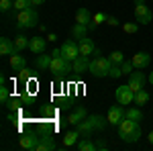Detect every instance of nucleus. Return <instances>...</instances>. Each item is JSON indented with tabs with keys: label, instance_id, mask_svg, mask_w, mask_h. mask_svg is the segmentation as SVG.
I'll return each instance as SVG.
<instances>
[{
	"label": "nucleus",
	"instance_id": "nucleus-1",
	"mask_svg": "<svg viewBox=\"0 0 153 151\" xmlns=\"http://www.w3.org/2000/svg\"><path fill=\"white\" fill-rule=\"evenodd\" d=\"M118 137L127 143H135L141 137V123L137 121H131V118H125L120 125H118Z\"/></svg>",
	"mask_w": 153,
	"mask_h": 151
},
{
	"label": "nucleus",
	"instance_id": "nucleus-2",
	"mask_svg": "<svg viewBox=\"0 0 153 151\" xmlns=\"http://www.w3.org/2000/svg\"><path fill=\"white\" fill-rule=\"evenodd\" d=\"M51 55H53V59H51L49 71H51L53 76H63V74H70V71H74V68H71V61H68V59L61 55V49H53V51H51Z\"/></svg>",
	"mask_w": 153,
	"mask_h": 151
},
{
	"label": "nucleus",
	"instance_id": "nucleus-3",
	"mask_svg": "<svg viewBox=\"0 0 153 151\" xmlns=\"http://www.w3.org/2000/svg\"><path fill=\"white\" fill-rule=\"evenodd\" d=\"M14 21H16V27L19 29H33V27H39V14L35 12V8H25V10H19L14 14Z\"/></svg>",
	"mask_w": 153,
	"mask_h": 151
},
{
	"label": "nucleus",
	"instance_id": "nucleus-4",
	"mask_svg": "<svg viewBox=\"0 0 153 151\" xmlns=\"http://www.w3.org/2000/svg\"><path fill=\"white\" fill-rule=\"evenodd\" d=\"M110 68H112L110 57H94L90 61L88 74L94 78H104V76H110Z\"/></svg>",
	"mask_w": 153,
	"mask_h": 151
},
{
	"label": "nucleus",
	"instance_id": "nucleus-5",
	"mask_svg": "<svg viewBox=\"0 0 153 151\" xmlns=\"http://www.w3.org/2000/svg\"><path fill=\"white\" fill-rule=\"evenodd\" d=\"M135 19L139 25H149L153 19V12L145 4V0H135Z\"/></svg>",
	"mask_w": 153,
	"mask_h": 151
},
{
	"label": "nucleus",
	"instance_id": "nucleus-6",
	"mask_svg": "<svg viewBox=\"0 0 153 151\" xmlns=\"http://www.w3.org/2000/svg\"><path fill=\"white\" fill-rule=\"evenodd\" d=\"M108 123L110 125H120L125 118H127V110H125V106L123 104H114V106H110V110H108Z\"/></svg>",
	"mask_w": 153,
	"mask_h": 151
},
{
	"label": "nucleus",
	"instance_id": "nucleus-7",
	"mask_svg": "<svg viewBox=\"0 0 153 151\" xmlns=\"http://www.w3.org/2000/svg\"><path fill=\"white\" fill-rule=\"evenodd\" d=\"M114 96H117V102H118V104H123V106H125V104H133V102H135V92L129 88V84H127V86H118Z\"/></svg>",
	"mask_w": 153,
	"mask_h": 151
},
{
	"label": "nucleus",
	"instance_id": "nucleus-8",
	"mask_svg": "<svg viewBox=\"0 0 153 151\" xmlns=\"http://www.w3.org/2000/svg\"><path fill=\"white\" fill-rule=\"evenodd\" d=\"M78 49H80V55H86V57H90V55H100V51H98V47L94 45V41L88 39V37H84V39L78 41Z\"/></svg>",
	"mask_w": 153,
	"mask_h": 151
},
{
	"label": "nucleus",
	"instance_id": "nucleus-9",
	"mask_svg": "<svg viewBox=\"0 0 153 151\" xmlns=\"http://www.w3.org/2000/svg\"><path fill=\"white\" fill-rule=\"evenodd\" d=\"M145 82H147V78L143 76V71H131V74H129V88L135 94L139 92V90H143Z\"/></svg>",
	"mask_w": 153,
	"mask_h": 151
},
{
	"label": "nucleus",
	"instance_id": "nucleus-10",
	"mask_svg": "<svg viewBox=\"0 0 153 151\" xmlns=\"http://www.w3.org/2000/svg\"><path fill=\"white\" fill-rule=\"evenodd\" d=\"M61 55L68 59V61H74V59L80 55V49H78V43H74V41H65L63 45H61Z\"/></svg>",
	"mask_w": 153,
	"mask_h": 151
},
{
	"label": "nucleus",
	"instance_id": "nucleus-11",
	"mask_svg": "<svg viewBox=\"0 0 153 151\" xmlns=\"http://www.w3.org/2000/svg\"><path fill=\"white\" fill-rule=\"evenodd\" d=\"M53 149H57V145H55L53 137H51L49 133L39 135V143H37V149L35 151H53Z\"/></svg>",
	"mask_w": 153,
	"mask_h": 151
},
{
	"label": "nucleus",
	"instance_id": "nucleus-12",
	"mask_svg": "<svg viewBox=\"0 0 153 151\" xmlns=\"http://www.w3.org/2000/svg\"><path fill=\"white\" fill-rule=\"evenodd\" d=\"M71 68H74V74H86L88 71V68H90V61H88V57L86 55H78V57L71 61Z\"/></svg>",
	"mask_w": 153,
	"mask_h": 151
},
{
	"label": "nucleus",
	"instance_id": "nucleus-13",
	"mask_svg": "<svg viewBox=\"0 0 153 151\" xmlns=\"http://www.w3.org/2000/svg\"><path fill=\"white\" fill-rule=\"evenodd\" d=\"M45 47H47V39H43V37H31L29 49H31L35 55H41V53H45Z\"/></svg>",
	"mask_w": 153,
	"mask_h": 151
},
{
	"label": "nucleus",
	"instance_id": "nucleus-14",
	"mask_svg": "<svg viewBox=\"0 0 153 151\" xmlns=\"http://www.w3.org/2000/svg\"><path fill=\"white\" fill-rule=\"evenodd\" d=\"M149 63H151V55H149L147 51H139V53H135V55H133V65H135L137 70L147 68Z\"/></svg>",
	"mask_w": 153,
	"mask_h": 151
},
{
	"label": "nucleus",
	"instance_id": "nucleus-15",
	"mask_svg": "<svg viewBox=\"0 0 153 151\" xmlns=\"http://www.w3.org/2000/svg\"><path fill=\"white\" fill-rule=\"evenodd\" d=\"M86 121L92 125V129H94V131H104V129L110 125V123H108V118H104L102 115H92V116H88Z\"/></svg>",
	"mask_w": 153,
	"mask_h": 151
},
{
	"label": "nucleus",
	"instance_id": "nucleus-16",
	"mask_svg": "<svg viewBox=\"0 0 153 151\" xmlns=\"http://www.w3.org/2000/svg\"><path fill=\"white\" fill-rule=\"evenodd\" d=\"M37 143H39V137H37V135H33V133L23 135V137L19 139V145H21L23 149H29V151L37 149Z\"/></svg>",
	"mask_w": 153,
	"mask_h": 151
},
{
	"label": "nucleus",
	"instance_id": "nucleus-17",
	"mask_svg": "<svg viewBox=\"0 0 153 151\" xmlns=\"http://www.w3.org/2000/svg\"><path fill=\"white\" fill-rule=\"evenodd\" d=\"M76 23L90 27L92 25V14H90V10L88 8H78V12H76Z\"/></svg>",
	"mask_w": 153,
	"mask_h": 151
},
{
	"label": "nucleus",
	"instance_id": "nucleus-18",
	"mask_svg": "<svg viewBox=\"0 0 153 151\" xmlns=\"http://www.w3.org/2000/svg\"><path fill=\"white\" fill-rule=\"evenodd\" d=\"M12 53H19V51L14 49V43H12L10 39L2 37V39H0V55H12Z\"/></svg>",
	"mask_w": 153,
	"mask_h": 151
},
{
	"label": "nucleus",
	"instance_id": "nucleus-19",
	"mask_svg": "<svg viewBox=\"0 0 153 151\" xmlns=\"http://www.w3.org/2000/svg\"><path fill=\"white\" fill-rule=\"evenodd\" d=\"M10 68L14 71H21L23 68H27V59H25L21 53H12L10 55Z\"/></svg>",
	"mask_w": 153,
	"mask_h": 151
},
{
	"label": "nucleus",
	"instance_id": "nucleus-20",
	"mask_svg": "<svg viewBox=\"0 0 153 151\" xmlns=\"http://www.w3.org/2000/svg\"><path fill=\"white\" fill-rule=\"evenodd\" d=\"M76 129H78V133H80V137H82V139H86V137H92V135H94V129H92V125H90L88 121L78 123V125H76Z\"/></svg>",
	"mask_w": 153,
	"mask_h": 151
},
{
	"label": "nucleus",
	"instance_id": "nucleus-21",
	"mask_svg": "<svg viewBox=\"0 0 153 151\" xmlns=\"http://www.w3.org/2000/svg\"><path fill=\"white\" fill-rule=\"evenodd\" d=\"M82 121H86V108H84V106H78V108H76V110L70 115L68 123H71V125H78V123H82Z\"/></svg>",
	"mask_w": 153,
	"mask_h": 151
},
{
	"label": "nucleus",
	"instance_id": "nucleus-22",
	"mask_svg": "<svg viewBox=\"0 0 153 151\" xmlns=\"http://www.w3.org/2000/svg\"><path fill=\"white\" fill-rule=\"evenodd\" d=\"M51 59H53V55H45V53L37 55V61H35L37 70H41V71L49 70V65H51Z\"/></svg>",
	"mask_w": 153,
	"mask_h": 151
},
{
	"label": "nucleus",
	"instance_id": "nucleus-23",
	"mask_svg": "<svg viewBox=\"0 0 153 151\" xmlns=\"http://www.w3.org/2000/svg\"><path fill=\"white\" fill-rule=\"evenodd\" d=\"M12 43H14V49L21 53V51H25L27 47H29V43H31V39L29 37H25V35H16L14 39H12Z\"/></svg>",
	"mask_w": 153,
	"mask_h": 151
},
{
	"label": "nucleus",
	"instance_id": "nucleus-24",
	"mask_svg": "<svg viewBox=\"0 0 153 151\" xmlns=\"http://www.w3.org/2000/svg\"><path fill=\"white\" fill-rule=\"evenodd\" d=\"M71 37L74 39H84V37H88V27L86 25H80V23H76L74 25V29H71Z\"/></svg>",
	"mask_w": 153,
	"mask_h": 151
},
{
	"label": "nucleus",
	"instance_id": "nucleus-25",
	"mask_svg": "<svg viewBox=\"0 0 153 151\" xmlns=\"http://www.w3.org/2000/svg\"><path fill=\"white\" fill-rule=\"evenodd\" d=\"M78 137H80L78 129H76V131H70V133H65V135H63V147H71V145H76V143H78Z\"/></svg>",
	"mask_w": 153,
	"mask_h": 151
},
{
	"label": "nucleus",
	"instance_id": "nucleus-26",
	"mask_svg": "<svg viewBox=\"0 0 153 151\" xmlns=\"http://www.w3.org/2000/svg\"><path fill=\"white\" fill-rule=\"evenodd\" d=\"M78 151H96V143L90 141V137L78 141Z\"/></svg>",
	"mask_w": 153,
	"mask_h": 151
},
{
	"label": "nucleus",
	"instance_id": "nucleus-27",
	"mask_svg": "<svg viewBox=\"0 0 153 151\" xmlns=\"http://www.w3.org/2000/svg\"><path fill=\"white\" fill-rule=\"evenodd\" d=\"M127 118H131V121H137V123H141V121H143V112H141V108H137V106H133V108H127Z\"/></svg>",
	"mask_w": 153,
	"mask_h": 151
},
{
	"label": "nucleus",
	"instance_id": "nucleus-28",
	"mask_svg": "<svg viewBox=\"0 0 153 151\" xmlns=\"http://www.w3.org/2000/svg\"><path fill=\"white\" fill-rule=\"evenodd\" d=\"M12 2H14V6H12V8H14L16 12L25 10V8H33V2H31V0H12Z\"/></svg>",
	"mask_w": 153,
	"mask_h": 151
},
{
	"label": "nucleus",
	"instance_id": "nucleus-29",
	"mask_svg": "<svg viewBox=\"0 0 153 151\" xmlns=\"http://www.w3.org/2000/svg\"><path fill=\"white\" fill-rule=\"evenodd\" d=\"M147 102H149V94L145 92V90H139V92L135 94V104L143 106V104H147Z\"/></svg>",
	"mask_w": 153,
	"mask_h": 151
},
{
	"label": "nucleus",
	"instance_id": "nucleus-30",
	"mask_svg": "<svg viewBox=\"0 0 153 151\" xmlns=\"http://www.w3.org/2000/svg\"><path fill=\"white\" fill-rule=\"evenodd\" d=\"M110 61H112V65H120V63L125 61L123 51H112V53H110Z\"/></svg>",
	"mask_w": 153,
	"mask_h": 151
},
{
	"label": "nucleus",
	"instance_id": "nucleus-31",
	"mask_svg": "<svg viewBox=\"0 0 153 151\" xmlns=\"http://www.w3.org/2000/svg\"><path fill=\"white\" fill-rule=\"evenodd\" d=\"M123 31L129 33V35H133V33L139 31V23H123Z\"/></svg>",
	"mask_w": 153,
	"mask_h": 151
},
{
	"label": "nucleus",
	"instance_id": "nucleus-32",
	"mask_svg": "<svg viewBox=\"0 0 153 151\" xmlns=\"http://www.w3.org/2000/svg\"><path fill=\"white\" fill-rule=\"evenodd\" d=\"M133 68H135V65H133V59H125V61L120 63L123 74H131V71H133Z\"/></svg>",
	"mask_w": 153,
	"mask_h": 151
},
{
	"label": "nucleus",
	"instance_id": "nucleus-33",
	"mask_svg": "<svg viewBox=\"0 0 153 151\" xmlns=\"http://www.w3.org/2000/svg\"><path fill=\"white\" fill-rule=\"evenodd\" d=\"M8 98H10V92H8V88L4 86V80H2V86H0V100H2V104H4Z\"/></svg>",
	"mask_w": 153,
	"mask_h": 151
},
{
	"label": "nucleus",
	"instance_id": "nucleus-34",
	"mask_svg": "<svg viewBox=\"0 0 153 151\" xmlns=\"http://www.w3.org/2000/svg\"><path fill=\"white\" fill-rule=\"evenodd\" d=\"M100 23H106V14L96 12L94 16H92V25H90V27H96V25H100Z\"/></svg>",
	"mask_w": 153,
	"mask_h": 151
},
{
	"label": "nucleus",
	"instance_id": "nucleus-35",
	"mask_svg": "<svg viewBox=\"0 0 153 151\" xmlns=\"http://www.w3.org/2000/svg\"><path fill=\"white\" fill-rule=\"evenodd\" d=\"M10 6H14L12 0H0V10H2V12H8V10H10Z\"/></svg>",
	"mask_w": 153,
	"mask_h": 151
},
{
	"label": "nucleus",
	"instance_id": "nucleus-36",
	"mask_svg": "<svg viewBox=\"0 0 153 151\" xmlns=\"http://www.w3.org/2000/svg\"><path fill=\"white\" fill-rule=\"evenodd\" d=\"M120 76H123L120 65H112V68H110V78H120Z\"/></svg>",
	"mask_w": 153,
	"mask_h": 151
},
{
	"label": "nucleus",
	"instance_id": "nucleus-37",
	"mask_svg": "<svg viewBox=\"0 0 153 151\" xmlns=\"http://www.w3.org/2000/svg\"><path fill=\"white\" fill-rule=\"evenodd\" d=\"M4 106H6V108H19V98H8V100H6V102H4Z\"/></svg>",
	"mask_w": 153,
	"mask_h": 151
},
{
	"label": "nucleus",
	"instance_id": "nucleus-38",
	"mask_svg": "<svg viewBox=\"0 0 153 151\" xmlns=\"http://www.w3.org/2000/svg\"><path fill=\"white\" fill-rule=\"evenodd\" d=\"M33 78V74H31V70H27V68H23L21 70V80H31Z\"/></svg>",
	"mask_w": 153,
	"mask_h": 151
},
{
	"label": "nucleus",
	"instance_id": "nucleus-39",
	"mask_svg": "<svg viewBox=\"0 0 153 151\" xmlns=\"http://www.w3.org/2000/svg\"><path fill=\"white\" fill-rule=\"evenodd\" d=\"M106 23L110 25V27H118V19L117 16H106Z\"/></svg>",
	"mask_w": 153,
	"mask_h": 151
},
{
	"label": "nucleus",
	"instance_id": "nucleus-40",
	"mask_svg": "<svg viewBox=\"0 0 153 151\" xmlns=\"http://www.w3.org/2000/svg\"><path fill=\"white\" fill-rule=\"evenodd\" d=\"M96 149H102V151H106V149H108L106 141H102V139H100V141H96Z\"/></svg>",
	"mask_w": 153,
	"mask_h": 151
},
{
	"label": "nucleus",
	"instance_id": "nucleus-41",
	"mask_svg": "<svg viewBox=\"0 0 153 151\" xmlns=\"http://www.w3.org/2000/svg\"><path fill=\"white\" fill-rule=\"evenodd\" d=\"M31 2H33V8H35V6H43V4H45V0H31Z\"/></svg>",
	"mask_w": 153,
	"mask_h": 151
},
{
	"label": "nucleus",
	"instance_id": "nucleus-42",
	"mask_svg": "<svg viewBox=\"0 0 153 151\" xmlns=\"http://www.w3.org/2000/svg\"><path fill=\"white\" fill-rule=\"evenodd\" d=\"M55 39H57L55 33H49V35H47V41H55Z\"/></svg>",
	"mask_w": 153,
	"mask_h": 151
},
{
	"label": "nucleus",
	"instance_id": "nucleus-43",
	"mask_svg": "<svg viewBox=\"0 0 153 151\" xmlns=\"http://www.w3.org/2000/svg\"><path fill=\"white\" fill-rule=\"evenodd\" d=\"M147 139H149V143H153V131L149 133V135H147Z\"/></svg>",
	"mask_w": 153,
	"mask_h": 151
},
{
	"label": "nucleus",
	"instance_id": "nucleus-44",
	"mask_svg": "<svg viewBox=\"0 0 153 151\" xmlns=\"http://www.w3.org/2000/svg\"><path fill=\"white\" fill-rule=\"evenodd\" d=\"M149 82H151V84H153V71H151V76H149Z\"/></svg>",
	"mask_w": 153,
	"mask_h": 151
}]
</instances>
